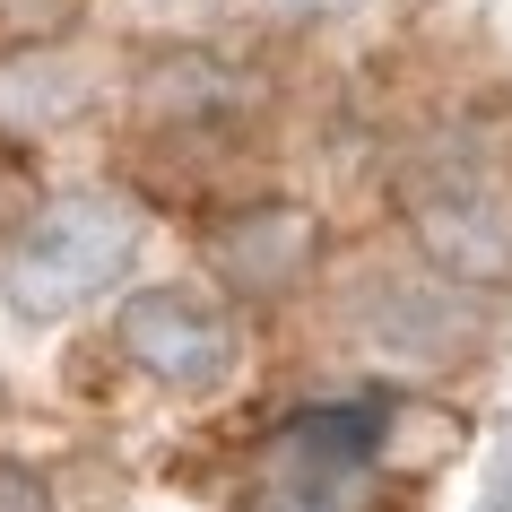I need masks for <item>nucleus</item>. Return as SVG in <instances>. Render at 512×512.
Masks as SVG:
<instances>
[{"mask_svg": "<svg viewBox=\"0 0 512 512\" xmlns=\"http://www.w3.org/2000/svg\"><path fill=\"white\" fill-rule=\"evenodd\" d=\"M408 235L426 243L434 270L452 278H504L512 270V139L504 122H452L400 183Z\"/></svg>", "mask_w": 512, "mask_h": 512, "instance_id": "nucleus-1", "label": "nucleus"}, {"mask_svg": "<svg viewBox=\"0 0 512 512\" xmlns=\"http://www.w3.org/2000/svg\"><path fill=\"white\" fill-rule=\"evenodd\" d=\"M131 261H139V209L131 200H113V191L35 200V217L0 243V296L27 322H70Z\"/></svg>", "mask_w": 512, "mask_h": 512, "instance_id": "nucleus-2", "label": "nucleus"}, {"mask_svg": "<svg viewBox=\"0 0 512 512\" xmlns=\"http://www.w3.org/2000/svg\"><path fill=\"white\" fill-rule=\"evenodd\" d=\"M382 443H391V408L382 400L304 408L252 452L243 512H374L382 504Z\"/></svg>", "mask_w": 512, "mask_h": 512, "instance_id": "nucleus-3", "label": "nucleus"}, {"mask_svg": "<svg viewBox=\"0 0 512 512\" xmlns=\"http://www.w3.org/2000/svg\"><path fill=\"white\" fill-rule=\"evenodd\" d=\"M113 348L131 356L148 382L165 391H217V382L235 374V313L209 304L200 287H139L122 313H113Z\"/></svg>", "mask_w": 512, "mask_h": 512, "instance_id": "nucleus-4", "label": "nucleus"}, {"mask_svg": "<svg viewBox=\"0 0 512 512\" xmlns=\"http://www.w3.org/2000/svg\"><path fill=\"white\" fill-rule=\"evenodd\" d=\"M209 261L226 287L243 296H278V287H296L304 261H313V217L296 200H252V209L217 217L209 226Z\"/></svg>", "mask_w": 512, "mask_h": 512, "instance_id": "nucleus-5", "label": "nucleus"}, {"mask_svg": "<svg viewBox=\"0 0 512 512\" xmlns=\"http://www.w3.org/2000/svg\"><path fill=\"white\" fill-rule=\"evenodd\" d=\"M87 18V0H0V53H44Z\"/></svg>", "mask_w": 512, "mask_h": 512, "instance_id": "nucleus-6", "label": "nucleus"}, {"mask_svg": "<svg viewBox=\"0 0 512 512\" xmlns=\"http://www.w3.org/2000/svg\"><path fill=\"white\" fill-rule=\"evenodd\" d=\"M35 200H44V191H35V165L18 157V148H0V243L35 217Z\"/></svg>", "mask_w": 512, "mask_h": 512, "instance_id": "nucleus-7", "label": "nucleus"}, {"mask_svg": "<svg viewBox=\"0 0 512 512\" xmlns=\"http://www.w3.org/2000/svg\"><path fill=\"white\" fill-rule=\"evenodd\" d=\"M0 512H53V495H44V478H35V469L0 460Z\"/></svg>", "mask_w": 512, "mask_h": 512, "instance_id": "nucleus-8", "label": "nucleus"}]
</instances>
